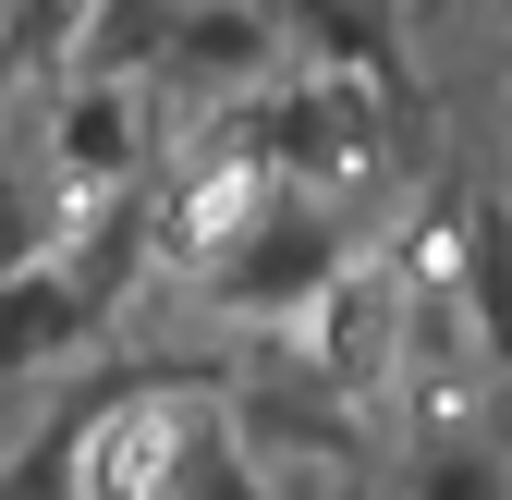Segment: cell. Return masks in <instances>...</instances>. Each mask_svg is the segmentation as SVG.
<instances>
[{
	"label": "cell",
	"instance_id": "6",
	"mask_svg": "<svg viewBox=\"0 0 512 500\" xmlns=\"http://www.w3.org/2000/svg\"><path fill=\"white\" fill-rule=\"evenodd\" d=\"M464 305H476L488 354L512 366V208L500 196H476V220H464Z\"/></svg>",
	"mask_w": 512,
	"mask_h": 500
},
{
	"label": "cell",
	"instance_id": "8",
	"mask_svg": "<svg viewBox=\"0 0 512 500\" xmlns=\"http://www.w3.org/2000/svg\"><path fill=\"white\" fill-rule=\"evenodd\" d=\"M403 500H500V464H488L476 440H427V464H415Z\"/></svg>",
	"mask_w": 512,
	"mask_h": 500
},
{
	"label": "cell",
	"instance_id": "11",
	"mask_svg": "<svg viewBox=\"0 0 512 500\" xmlns=\"http://www.w3.org/2000/svg\"><path fill=\"white\" fill-rule=\"evenodd\" d=\"M500 122H512V98H500Z\"/></svg>",
	"mask_w": 512,
	"mask_h": 500
},
{
	"label": "cell",
	"instance_id": "1",
	"mask_svg": "<svg viewBox=\"0 0 512 500\" xmlns=\"http://www.w3.org/2000/svg\"><path fill=\"white\" fill-rule=\"evenodd\" d=\"M342 281H354L342 220L317 196H281V183L220 232V257H208V305H220V318H317Z\"/></svg>",
	"mask_w": 512,
	"mask_h": 500
},
{
	"label": "cell",
	"instance_id": "3",
	"mask_svg": "<svg viewBox=\"0 0 512 500\" xmlns=\"http://www.w3.org/2000/svg\"><path fill=\"white\" fill-rule=\"evenodd\" d=\"M86 342H98V318H86V293L61 281V257L0 269V379H13V366H61Z\"/></svg>",
	"mask_w": 512,
	"mask_h": 500
},
{
	"label": "cell",
	"instance_id": "10",
	"mask_svg": "<svg viewBox=\"0 0 512 500\" xmlns=\"http://www.w3.org/2000/svg\"><path fill=\"white\" fill-rule=\"evenodd\" d=\"M0 122H13V74H0Z\"/></svg>",
	"mask_w": 512,
	"mask_h": 500
},
{
	"label": "cell",
	"instance_id": "9",
	"mask_svg": "<svg viewBox=\"0 0 512 500\" xmlns=\"http://www.w3.org/2000/svg\"><path fill=\"white\" fill-rule=\"evenodd\" d=\"M281 500H378V488H354V476H269Z\"/></svg>",
	"mask_w": 512,
	"mask_h": 500
},
{
	"label": "cell",
	"instance_id": "7",
	"mask_svg": "<svg viewBox=\"0 0 512 500\" xmlns=\"http://www.w3.org/2000/svg\"><path fill=\"white\" fill-rule=\"evenodd\" d=\"M293 37L330 61V74H378V86L403 74V37H391V13H293Z\"/></svg>",
	"mask_w": 512,
	"mask_h": 500
},
{
	"label": "cell",
	"instance_id": "2",
	"mask_svg": "<svg viewBox=\"0 0 512 500\" xmlns=\"http://www.w3.org/2000/svg\"><path fill=\"white\" fill-rule=\"evenodd\" d=\"M244 159H256V171H366V159H378L366 98L330 86V74H305V86H281L269 110L244 122Z\"/></svg>",
	"mask_w": 512,
	"mask_h": 500
},
{
	"label": "cell",
	"instance_id": "4",
	"mask_svg": "<svg viewBox=\"0 0 512 500\" xmlns=\"http://www.w3.org/2000/svg\"><path fill=\"white\" fill-rule=\"evenodd\" d=\"M49 159H61V183H98V208H110L122 183H135V159H147V135H135V98H122V86H61Z\"/></svg>",
	"mask_w": 512,
	"mask_h": 500
},
{
	"label": "cell",
	"instance_id": "5",
	"mask_svg": "<svg viewBox=\"0 0 512 500\" xmlns=\"http://www.w3.org/2000/svg\"><path fill=\"white\" fill-rule=\"evenodd\" d=\"M281 37L269 13H171V49H159V74L171 86H220V74H256Z\"/></svg>",
	"mask_w": 512,
	"mask_h": 500
}]
</instances>
